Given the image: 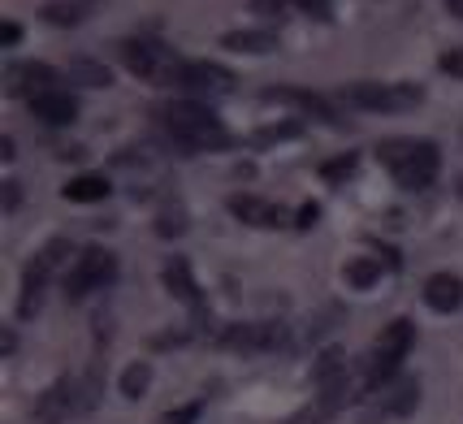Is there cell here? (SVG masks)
I'll use <instances>...</instances> for the list:
<instances>
[{
  "label": "cell",
  "instance_id": "obj_26",
  "mask_svg": "<svg viewBox=\"0 0 463 424\" xmlns=\"http://www.w3.org/2000/svg\"><path fill=\"white\" fill-rule=\"evenodd\" d=\"M355 174V156L346 152V156H338V161H325L321 165V178L325 182H343V178H351Z\"/></svg>",
  "mask_w": 463,
  "mask_h": 424
},
{
  "label": "cell",
  "instance_id": "obj_29",
  "mask_svg": "<svg viewBox=\"0 0 463 424\" xmlns=\"http://www.w3.org/2000/svg\"><path fill=\"white\" fill-rule=\"evenodd\" d=\"M203 403H186V407H174V411H165V424H195L200 420Z\"/></svg>",
  "mask_w": 463,
  "mask_h": 424
},
{
  "label": "cell",
  "instance_id": "obj_1",
  "mask_svg": "<svg viewBox=\"0 0 463 424\" xmlns=\"http://www.w3.org/2000/svg\"><path fill=\"white\" fill-rule=\"evenodd\" d=\"M156 126L165 130V139L182 147L186 156L195 152H217V147H230V130L222 126V118L200 100H174L156 108Z\"/></svg>",
  "mask_w": 463,
  "mask_h": 424
},
{
  "label": "cell",
  "instance_id": "obj_17",
  "mask_svg": "<svg viewBox=\"0 0 463 424\" xmlns=\"http://www.w3.org/2000/svg\"><path fill=\"white\" fill-rule=\"evenodd\" d=\"M424 303H429L433 312H442V316L459 312L463 307V278L459 273H433V278L424 282Z\"/></svg>",
  "mask_w": 463,
  "mask_h": 424
},
{
  "label": "cell",
  "instance_id": "obj_22",
  "mask_svg": "<svg viewBox=\"0 0 463 424\" xmlns=\"http://www.w3.org/2000/svg\"><path fill=\"white\" fill-rule=\"evenodd\" d=\"M343 278L351 290H368V286L382 282V260H377V256H355V260L343 269Z\"/></svg>",
  "mask_w": 463,
  "mask_h": 424
},
{
  "label": "cell",
  "instance_id": "obj_36",
  "mask_svg": "<svg viewBox=\"0 0 463 424\" xmlns=\"http://www.w3.org/2000/svg\"><path fill=\"white\" fill-rule=\"evenodd\" d=\"M446 14H455V18H463V0H446Z\"/></svg>",
  "mask_w": 463,
  "mask_h": 424
},
{
  "label": "cell",
  "instance_id": "obj_23",
  "mask_svg": "<svg viewBox=\"0 0 463 424\" xmlns=\"http://www.w3.org/2000/svg\"><path fill=\"white\" fill-rule=\"evenodd\" d=\"M147 385H152V363L147 360L130 363V368L121 372V394H126V399H143V394H147Z\"/></svg>",
  "mask_w": 463,
  "mask_h": 424
},
{
  "label": "cell",
  "instance_id": "obj_20",
  "mask_svg": "<svg viewBox=\"0 0 463 424\" xmlns=\"http://www.w3.org/2000/svg\"><path fill=\"white\" fill-rule=\"evenodd\" d=\"M61 195L70 203H96L109 195V178L104 174H82V178H70L61 186Z\"/></svg>",
  "mask_w": 463,
  "mask_h": 424
},
{
  "label": "cell",
  "instance_id": "obj_11",
  "mask_svg": "<svg viewBox=\"0 0 463 424\" xmlns=\"http://www.w3.org/2000/svg\"><path fill=\"white\" fill-rule=\"evenodd\" d=\"M234 74L217 65V61H186L178 74V87L186 96H225V91H234Z\"/></svg>",
  "mask_w": 463,
  "mask_h": 424
},
{
  "label": "cell",
  "instance_id": "obj_5",
  "mask_svg": "<svg viewBox=\"0 0 463 424\" xmlns=\"http://www.w3.org/2000/svg\"><path fill=\"white\" fill-rule=\"evenodd\" d=\"M411 343H416V325L407 321V316H399V321L385 325L382 338L373 343L368 360H364V394H368L373 385L390 382V377H399V368H403Z\"/></svg>",
  "mask_w": 463,
  "mask_h": 424
},
{
  "label": "cell",
  "instance_id": "obj_14",
  "mask_svg": "<svg viewBox=\"0 0 463 424\" xmlns=\"http://www.w3.org/2000/svg\"><path fill=\"white\" fill-rule=\"evenodd\" d=\"M82 411V399H79V382H70V377H57V382L48 385L40 394V403H35V420L40 424H61L65 416H74Z\"/></svg>",
  "mask_w": 463,
  "mask_h": 424
},
{
  "label": "cell",
  "instance_id": "obj_13",
  "mask_svg": "<svg viewBox=\"0 0 463 424\" xmlns=\"http://www.w3.org/2000/svg\"><path fill=\"white\" fill-rule=\"evenodd\" d=\"M161 278H165V290H169L174 299H182L186 307H191L195 329H200V325L208 321V307H203L200 286H195V278H191V264L182 260V256H169V260H165V269H161Z\"/></svg>",
  "mask_w": 463,
  "mask_h": 424
},
{
  "label": "cell",
  "instance_id": "obj_6",
  "mask_svg": "<svg viewBox=\"0 0 463 424\" xmlns=\"http://www.w3.org/2000/svg\"><path fill=\"white\" fill-rule=\"evenodd\" d=\"M420 403V382L416 377H390V382L373 385L368 394L360 399V411H355V420L360 424H385V420H399L407 411H416Z\"/></svg>",
  "mask_w": 463,
  "mask_h": 424
},
{
  "label": "cell",
  "instance_id": "obj_27",
  "mask_svg": "<svg viewBox=\"0 0 463 424\" xmlns=\"http://www.w3.org/2000/svg\"><path fill=\"white\" fill-rule=\"evenodd\" d=\"M295 9H303L307 18H317V22H334V0H290Z\"/></svg>",
  "mask_w": 463,
  "mask_h": 424
},
{
  "label": "cell",
  "instance_id": "obj_12",
  "mask_svg": "<svg viewBox=\"0 0 463 424\" xmlns=\"http://www.w3.org/2000/svg\"><path fill=\"white\" fill-rule=\"evenodd\" d=\"M264 104H290V108H299V113H312V118L329 121V126H343V113L334 108V104L317 96V91H307V87H264L260 91Z\"/></svg>",
  "mask_w": 463,
  "mask_h": 424
},
{
  "label": "cell",
  "instance_id": "obj_24",
  "mask_svg": "<svg viewBox=\"0 0 463 424\" xmlns=\"http://www.w3.org/2000/svg\"><path fill=\"white\" fill-rule=\"evenodd\" d=\"M303 135V121H278V126H264L251 135V147H269V143H282V139H299Z\"/></svg>",
  "mask_w": 463,
  "mask_h": 424
},
{
  "label": "cell",
  "instance_id": "obj_7",
  "mask_svg": "<svg viewBox=\"0 0 463 424\" xmlns=\"http://www.w3.org/2000/svg\"><path fill=\"white\" fill-rule=\"evenodd\" d=\"M70 256V239H52L43 242L35 251V260L22 269V290H18V321H31L40 312L43 303V290H48V278L61 269V260Z\"/></svg>",
  "mask_w": 463,
  "mask_h": 424
},
{
  "label": "cell",
  "instance_id": "obj_19",
  "mask_svg": "<svg viewBox=\"0 0 463 424\" xmlns=\"http://www.w3.org/2000/svg\"><path fill=\"white\" fill-rule=\"evenodd\" d=\"M91 9H100V0H48L40 18L48 26H79V22L91 18Z\"/></svg>",
  "mask_w": 463,
  "mask_h": 424
},
{
  "label": "cell",
  "instance_id": "obj_34",
  "mask_svg": "<svg viewBox=\"0 0 463 424\" xmlns=\"http://www.w3.org/2000/svg\"><path fill=\"white\" fill-rule=\"evenodd\" d=\"M18 200H22V191H18V182L9 178V182H5V212H14V208H18Z\"/></svg>",
  "mask_w": 463,
  "mask_h": 424
},
{
  "label": "cell",
  "instance_id": "obj_21",
  "mask_svg": "<svg viewBox=\"0 0 463 424\" xmlns=\"http://www.w3.org/2000/svg\"><path fill=\"white\" fill-rule=\"evenodd\" d=\"M65 79L82 82V87H109V82H113V74H109V65H104V61L74 57L70 65H65Z\"/></svg>",
  "mask_w": 463,
  "mask_h": 424
},
{
  "label": "cell",
  "instance_id": "obj_4",
  "mask_svg": "<svg viewBox=\"0 0 463 424\" xmlns=\"http://www.w3.org/2000/svg\"><path fill=\"white\" fill-rule=\"evenodd\" d=\"M338 100L351 104V108H364V113H407L424 104V87L420 82H373V79H360V82H346L338 91Z\"/></svg>",
  "mask_w": 463,
  "mask_h": 424
},
{
  "label": "cell",
  "instance_id": "obj_3",
  "mask_svg": "<svg viewBox=\"0 0 463 424\" xmlns=\"http://www.w3.org/2000/svg\"><path fill=\"white\" fill-rule=\"evenodd\" d=\"M121 65L130 74H139V79L156 82V87H178V74L186 61L169 43L147 40V35H130V40H121Z\"/></svg>",
  "mask_w": 463,
  "mask_h": 424
},
{
  "label": "cell",
  "instance_id": "obj_32",
  "mask_svg": "<svg viewBox=\"0 0 463 424\" xmlns=\"http://www.w3.org/2000/svg\"><path fill=\"white\" fill-rule=\"evenodd\" d=\"M22 40V26L18 22H0V48H14Z\"/></svg>",
  "mask_w": 463,
  "mask_h": 424
},
{
  "label": "cell",
  "instance_id": "obj_15",
  "mask_svg": "<svg viewBox=\"0 0 463 424\" xmlns=\"http://www.w3.org/2000/svg\"><path fill=\"white\" fill-rule=\"evenodd\" d=\"M31 113H35L43 126H70V121L79 118V96H74V91H65V87L43 91V96L31 100Z\"/></svg>",
  "mask_w": 463,
  "mask_h": 424
},
{
  "label": "cell",
  "instance_id": "obj_2",
  "mask_svg": "<svg viewBox=\"0 0 463 424\" xmlns=\"http://www.w3.org/2000/svg\"><path fill=\"white\" fill-rule=\"evenodd\" d=\"M377 161L390 169V178L403 191H424L433 186L438 169H442V152L433 139H411V135H394V139L377 143Z\"/></svg>",
  "mask_w": 463,
  "mask_h": 424
},
{
  "label": "cell",
  "instance_id": "obj_9",
  "mask_svg": "<svg viewBox=\"0 0 463 424\" xmlns=\"http://www.w3.org/2000/svg\"><path fill=\"white\" fill-rule=\"evenodd\" d=\"M61 79H65V70L48 65V61H14V65H5L9 96H26V100H35L43 91H57Z\"/></svg>",
  "mask_w": 463,
  "mask_h": 424
},
{
  "label": "cell",
  "instance_id": "obj_10",
  "mask_svg": "<svg viewBox=\"0 0 463 424\" xmlns=\"http://www.w3.org/2000/svg\"><path fill=\"white\" fill-rule=\"evenodd\" d=\"M290 343V329L282 321H242V325H225L222 346H234V351H278V346Z\"/></svg>",
  "mask_w": 463,
  "mask_h": 424
},
{
  "label": "cell",
  "instance_id": "obj_18",
  "mask_svg": "<svg viewBox=\"0 0 463 424\" xmlns=\"http://www.w3.org/2000/svg\"><path fill=\"white\" fill-rule=\"evenodd\" d=\"M222 48L230 52H251V57H264L278 48V31L273 26H239V31H225Z\"/></svg>",
  "mask_w": 463,
  "mask_h": 424
},
{
  "label": "cell",
  "instance_id": "obj_33",
  "mask_svg": "<svg viewBox=\"0 0 463 424\" xmlns=\"http://www.w3.org/2000/svg\"><path fill=\"white\" fill-rule=\"evenodd\" d=\"M14 351H18V334H14V329H5V334H0V360H9Z\"/></svg>",
  "mask_w": 463,
  "mask_h": 424
},
{
  "label": "cell",
  "instance_id": "obj_30",
  "mask_svg": "<svg viewBox=\"0 0 463 424\" xmlns=\"http://www.w3.org/2000/svg\"><path fill=\"white\" fill-rule=\"evenodd\" d=\"M286 9H295L290 0H251V14H260V18H282Z\"/></svg>",
  "mask_w": 463,
  "mask_h": 424
},
{
  "label": "cell",
  "instance_id": "obj_16",
  "mask_svg": "<svg viewBox=\"0 0 463 424\" xmlns=\"http://www.w3.org/2000/svg\"><path fill=\"white\" fill-rule=\"evenodd\" d=\"M230 212H234L239 221L256 225V230H273V225L286 221V208L260 200V195H230Z\"/></svg>",
  "mask_w": 463,
  "mask_h": 424
},
{
  "label": "cell",
  "instance_id": "obj_8",
  "mask_svg": "<svg viewBox=\"0 0 463 424\" xmlns=\"http://www.w3.org/2000/svg\"><path fill=\"white\" fill-rule=\"evenodd\" d=\"M113 278H118V256L104 247H87L65 273V299H87L91 290L113 286Z\"/></svg>",
  "mask_w": 463,
  "mask_h": 424
},
{
  "label": "cell",
  "instance_id": "obj_25",
  "mask_svg": "<svg viewBox=\"0 0 463 424\" xmlns=\"http://www.w3.org/2000/svg\"><path fill=\"white\" fill-rule=\"evenodd\" d=\"M182 230H186V212H182V203H174V208H165L161 221H156V234L161 239H178Z\"/></svg>",
  "mask_w": 463,
  "mask_h": 424
},
{
  "label": "cell",
  "instance_id": "obj_31",
  "mask_svg": "<svg viewBox=\"0 0 463 424\" xmlns=\"http://www.w3.org/2000/svg\"><path fill=\"white\" fill-rule=\"evenodd\" d=\"M317 221H321V203H303L295 212V230H312Z\"/></svg>",
  "mask_w": 463,
  "mask_h": 424
},
{
  "label": "cell",
  "instance_id": "obj_28",
  "mask_svg": "<svg viewBox=\"0 0 463 424\" xmlns=\"http://www.w3.org/2000/svg\"><path fill=\"white\" fill-rule=\"evenodd\" d=\"M438 70L450 74V79H463V43L459 48H446L442 57H438Z\"/></svg>",
  "mask_w": 463,
  "mask_h": 424
},
{
  "label": "cell",
  "instance_id": "obj_35",
  "mask_svg": "<svg viewBox=\"0 0 463 424\" xmlns=\"http://www.w3.org/2000/svg\"><path fill=\"white\" fill-rule=\"evenodd\" d=\"M14 156H18V152H14V135H5V139H0V161H14Z\"/></svg>",
  "mask_w": 463,
  "mask_h": 424
}]
</instances>
